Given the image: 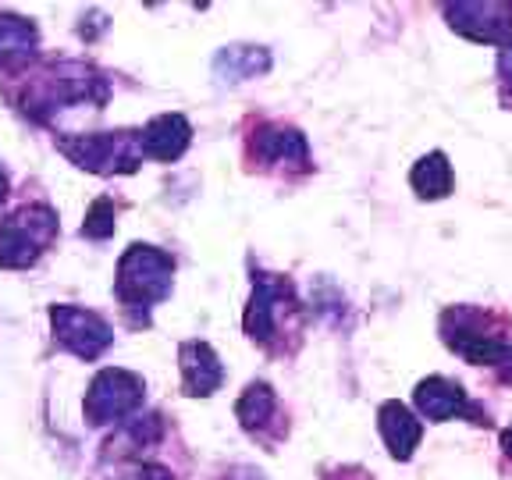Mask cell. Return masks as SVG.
<instances>
[{"instance_id":"6da1fadb","label":"cell","mask_w":512,"mask_h":480,"mask_svg":"<svg viewBox=\"0 0 512 480\" xmlns=\"http://www.w3.org/2000/svg\"><path fill=\"white\" fill-rule=\"evenodd\" d=\"M441 338L473 367H491L512 381V328L480 306H452L441 313Z\"/></svg>"},{"instance_id":"7a4b0ae2","label":"cell","mask_w":512,"mask_h":480,"mask_svg":"<svg viewBox=\"0 0 512 480\" xmlns=\"http://www.w3.org/2000/svg\"><path fill=\"white\" fill-rule=\"evenodd\" d=\"M175 281V260L157 246H128L118 260V278H114V296L121 299L125 310H143L150 320V310L160 299L171 296Z\"/></svg>"},{"instance_id":"3957f363","label":"cell","mask_w":512,"mask_h":480,"mask_svg":"<svg viewBox=\"0 0 512 480\" xmlns=\"http://www.w3.org/2000/svg\"><path fill=\"white\" fill-rule=\"evenodd\" d=\"M79 100L104 104L107 100L104 79H100L89 64L61 61V64H50L47 72L36 75L29 93L22 96V111L32 114V118H47V111H64L68 104H79Z\"/></svg>"},{"instance_id":"277c9868","label":"cell","mask_w":512,"mask_h":480,"mask_svg":"<svg viewBox=\"0 0 512 480\" xmlns=\"http://www.w3.org/2000/svg\"><path fill=\"white\" fill-rule=\"evenodd\" d=\"M57 150L96 175H132L143 164V128L139 132H93V136H61Z\"/></svg>"},{"instance_id":"5b68a950","label":"cell","mask_w":512,"mask_h":480,"mask_svg":"<svg viewBox=\"0 0 512 480\" xmlns=\"http://www.w3.org/2000/svg\"><path fill=\"white\" fill-rule=\"evenodd\" d=\"M57 239V214L43 203L22 207L0 221V267L8 271H25L54 246Z\"/></svg>"},{"instance_id":"8992f818","label":"cell","mask_w":512,"mask_h":480,"mask_svg":"<svg viewBox=\"0 0 512 480\" xmlns=\"http://www.w3.org/2000/svg\"><path fill=\"white\" fill-rule=\"evenodd\" d=\"M299 313V303L292 296V285L278 274H260L253 285V299L246 306V335L260 342L264 349H274L278 338L292 328V317Z\"/></svg>"},{"instance_id":"52a82bcc","label":"cell","mask_w":512,"mask_h":480,"mask_svg":"<svg viewBox=\"0 0 512 480\" xmlns=\"http://www.w3.org/2000/svg\"><path fill=\"white\" fill-rule=\"evenodd\" d=\"M146 381L132 370L107 367L93 377L86 392V420L93 427L100 424H125V416H136V409L143 406Z\"/></svg>"},{"instance_id":"ba28073f","label":"cell","mask_w":512,"mask_h":480,"mask_svg":"<svg viewBox=\"0 0 512 480\" xmlns=\"http://www.w3.org/2000/svg\"><path fill=\"white\" fill-rule=\"evenodd\" d=\"M50 328H54V342L68 349L79 360H96L104 356L107 345L114 342V331L100 313L82 310V306L61 303L50 306Z\"/></svg>"},{"instance_id":"9c48e42d","label":"cell","mask_w":512,"mask_h":480,"mask_svg":"<svg viewBox=\"0 0 512 480\" xmlns=\"http://www.w3.org/2000/svg\"><path fill=\"white\" fill-rule=\"evenodd\" d=\"M448 25L463 32L473 43H491V47H505L512 43V4H477V0H463V4H445Z\"/></svg>"},{"instance_id":"30bf717a","label":"cell","mask_w":512,"mask_h":480,"mask_svg":"<svg viewBox=\"0 0 512 480\" xmlns=\"http://www.w3.org/2000/svg\"><path fill=\"white\" fill-rule=\"evenodd\" d=\"M413 402H416V409H420V416L431 420V424H445V420H456V416H477L473 402L466 399L463 384L441 374L416 384Z\"/></svg>"},{"instance_id":"8fae6325","label":"cell","mask_w":512,"mask_h":480,"mask_svg":"<svg viewBox=\"0 0 512 480\" xmlns=\"http://www.w3.org/2000/svg\"><path fill=\"white\" fill-rule=\"evenodd\" d=\"M178 363H182V388L192 399H207L221 388L224 367L217 360V352L207 342H182L178 349Z\"/></svg>"},{"instance_id":"7c38bea8","label":"cell","mask_w":512,"mask_h":480,"mask_svg":"<svg viewBox=\"0 0 512 480\" xmlns=\"http://www.w3.org/2000/svg\"><path fill=\"white\" fill-rule=\"evenodd\" d=\"M377 431H381L388 452L399 463H406L413 456V448L420 445V438H424V420H416L409 413V406H402V402H384L377 409Z\"/></svg>"},{"instance_id":"4fadbf2b","label":"cell","mask_w":512,"mask_h":480,"mask_svg":"<svg viewBox=\"0 0 512 480\" xmlns=\"http://www.w3.org/2000/svg\"><path fill=\"white\" fill-rule=\"evenodd\" d=\"M256 157L267 164H296L299 171H310V150H306L303 132L285 125L256 128Z\"/></svg>"},{"instance_id":"5bb4252c","label":"cell","mask_w":512,"mask_h":480,"mask_svg":"<svg viewBox=\"0 0 512 480\" xmlns=\"http://www.w3.org/2000/svg\"><path fill=\"white\" fill-rule=\"evenodd\" d=\"M189 143H192V125L182 114H160V118H153L150 125L143 128L146 157L164 160V164L182 157V153L189 150Z\"/></svg>"},{"instance_id":"9a60e30c","label":"cell","mask_w":512,"mask_h":480,"mask_svg":"<svg viewBox=\"0 0 512 480\" xmlns=\"http://www.w3.org/2000/svg\"><path fill=\"white\" fill-rule=\"evenodd\" d=\"M40 50V29L22 15H0V68L4 72H15L36 57Z\"/></svg>"},{"instance_id":"2e32d148","label":"cell","mask_w":512,"mask_h":480,"mask_svg":"<svg viewBox=\"0 0 512 480\" xmlns=\"http://www.w3.org/2000/svg\"><path fill=\"white\" fill-rule=\"evenodd\" d=\"M409 185L416 189L420 200H445L448 192H452V164L441 150L427 153L413 164L409 171Z\"/></svg>"},{"instance_id":"e0dca14e","label":"cell","mask_w":512,"mask_h":480,"mask_svg":"<svg viewBox=\"0 0 512 480\" xmlns=\"http://www.w3.org/2000/svg\"><path fill=\"white\" fill-rule=\"evenodd\" d=\"M274 413H278V395H274V388L264 381H253L246 392H242V399L235 402V416H239V424L246 427L249 434L264 431L274 420Z\"/></svg>"},{"instance_id":"ac0fdd59","label":"cell","mask_w":512,"mask_h":480,"mask_svg":"<svg viewBox=\"0 0 512 480\" xmlns=\"http://www.w3.org/2000/svg\"><path fill=\"white\" fill-rule=\"evenodd\" d=\"M271 68V57L260 47H228L217 54L214 72L221 75V82H242V79H256L260 72Z\"/></svg>"},{"instance_id":"d6986e66","label":"cell","mask_w":512,"mask_h":480,"mask_svg":"<svg viewBox=\"0 0 512 480\" xmlns=\"http://www.w3.org/2000/svg\"><path fill=\"white\" fill-rule=\"evenodd\" d=\"M164 434V424H160L157 413H146V416H128L121 431L111 438L107 448H118V456H128V452H139V448H150L160 441Z\"/></svg>"},{"instance_id":"ffe728a7","label":"cell","mask_w":512,"mask_h":480,"mask_svg":"<svg viewBox=\"0 0 512 480\" xmlns=\"http://www.w3.org/2000/svg\"><path fill=\"white\" fill-rule=\"evenodd\" d=\"M82 235L86 239H111L114 235V203L107 200H96L86 214V224H82Z\"/></svg>"},{"instance_id":"44dd1931","label":"cell","mask_w":512,"mask_h":480,"mask_svg":"<svg viewBox=\"0 0 512 480\" xmlns=\"http://www.w3.org/2000/svg\"><path fill=\"white\" fill-rule=\"evenodd\" d=\"M498 79H502L505 89L512 86V43H505L502 54H498Z\"/></svg>"},{"instance_id":"7402d4cb","label":"cell","mask_w":512,"mask_h":480,"mask_svg":"<svg viewBox=\"0 0 512 480\" xmlns=\"http://www.w3.org/2000/svg\"><path fill=\"white\" fill-rule=\"evenodd\" d=\"M139 480H171L164 466H139Z\"/></svg>"},{"instance_id":"603a6c76","label":"cell","mask_w":512,"mask_h":480,"mask_svg":"<svg viewBox=\"0 0 512 480\" xmlns=\"http://www.w3.org/2000/svg\"><path fill=\"white\" fill-rule=\"evenodd\" d=\"M502 448L512 456V427H509V431H502Z\"/></svg>"},{"instance_id":"cb8c5ba5","label":"cell","mask_w":512,"mask_h":480,"mask_svg":"<svg viewBox=\"0 0 512 480\" xmlns=\"http://www.w3.org/2000/svg\"><path fill=\"white\" fill-rule=\"evenodd\" d=\"M4 196H8V178H4V171H0V203H4Z\"/></svg>"}]
</instances>
